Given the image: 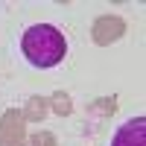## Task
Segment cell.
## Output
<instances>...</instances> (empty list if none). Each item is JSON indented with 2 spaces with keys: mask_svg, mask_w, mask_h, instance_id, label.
<instances>
[{
  "mask_svg": "<svg viewBox=\"0 0 146 146\" xmlns=\"http://www.w3.org/2000/svg\"><path fill=\"white\" fill-rule=\"evenodd\" d=\"M21 53L32 67L50 70L64 62L67 56V41L64 32L53 27V23H32V27L21 35Z\"/></svg>",
  "mask_w": 146,
  "mask_h": 146,
  "instance_id": "6da1fadb",
  "label": "cell"
},
{
  "mask_svg": "<svg viewBox=\"0 0 146 146\" xmlns=\"http://www.w3.org/2000/svg\"><path fill=\"white\" fill-rule=\"evenodd\" d=\"M111 146H146V117H131L114 131Z\"/></svg>",
  "mask_w": 146,
  "mask_h": 146,
  "instance_id": "7a4b0ae2",
  "label": "cell"
}]
</instances>
